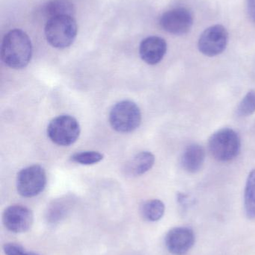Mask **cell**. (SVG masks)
<instances>
[{
  "label": "cell",
  "mask_w": 255,
  "mask_h": 255,
  "mask_svg": "<svg viewBox=\"0 0 255 255\" xmlns=\"http://www.w3.org/2000/svg\"><path fill=\"white\" fill-rule=\"evenodd\" d=\"M32 55V44L28 34L19 28L9 31L3 37L1 58L10 68L19 70L28 65Z\"/></svg>",
  "instance_id": "6da1fadb"
},
{
  "label": "cell",
  "mask_w": 255,
  "mask_h": 255,
  "mask_svg": "<svg viewBox=\"0 0 255 255\" xmlns=\"http://www.w3.org/2000/svg\"><path fill=\"white\" fill-rule=\"evenodd\" d=\"M77 31L76 21L70 16L49 18L44 29L48 43L56 49H65L73 44Z\"/></svg>",
  "instance_id": "7a4b0ae2"
},
{
  "label": "cell",
  "mask_w": 255,
  "mask_h": 255,
  "mask_svg": "<svg viewBox=\"0 0 255 255\" xmlns=\"http://www.w3.org/2000/svg\"><path fill=\"white\" fill-rule=\"evenodd\" d=\"M209 150L213 157L220 162H229L239 155L241 139L238 132L224 128L214 132L209 139Z\"/></svg>",
  "instance_id": "3957f363"
},
{
  "label": "cell",
  "mask_w": 255,
  "mask_h": 255,
  "mask_svg": "<svg viewBox=\"0 0 255 255\" xmlns=\"http://www.w3.org/2000/svg\"><path fill=\"white\" fill-rule=\"evenodd\" d=\"M142 122L139 106L130 100L116 103L109 113V123L112 128L120 133H130L136 130Z\"/></svg>",
  "instance_id": "277c9868"
},
{
  "label": "cell",
  "mask_w": 255,
  "mask_h": 255,
  "mask_svg": "<svg viewBox=\"0 0 255 255\" xmlns=\"http://www.w3.org/2000/svg\"><path fill=\"white\" fill-rule=\"evenodd\" d=\"M80 133L79 122L70 115H61L50 121L47 127L49 139L58 145L67 146L74 143Z\"/></svg>",
  "instance_id": "5b68a950"
},
{
  "label": "cell",
  "mask_w": 255,
  "mask_h": 255,
  "mask_svg": "<svg viewBox=\"0 0 255 255\" xmlns=\"http://www.w3.org/2000/svg\"><path fill=\"white\" fill-rule=\"evenodd\" d=\"M46 184V172L40 165H31L24 168L16 177V189L22 197L37 196L44 190Z\"/></svg>",
  "instance_id": "8992f818"
},
{
  "label": "cell",
  "mask_w": 255,
  "mask_h": 255,
  "mask_svg": "<svg viewBox=\"0 0 255 255\" xmlns=\"http://www.w3.org/2000/svg\"><path fill=\"white\" fill-rule=\"evenodd\" d=\"M229 43V32L222 25L207 28L199 37L198 47L203 55L215 57L226 50Z\"/></svg>",
  "instance_id": "52a82bcc"
},
{
  "label": "cell",
  "mask_w": 255,
  "mask_h": 255,
  "mask_svg": "<svg viewBox=\"0 0 255 255\" xmlns=\"http://www.w3.org/2000/svg\"><path fill=\"white\" fill-rule=\"evenodd\" d=\"M160 25L164 31L183 35L187 34L193 25L191 12L184 7H177L165 12L160 19Z\"/></svg>",
  "instance_id": "ba28073f"
},
{
  "label": "cell",
  "mask_w": 255,
  "mask_h": 255,
  "mask_svg": "<svg viewBox=\"0 0 255 255\" xmlns=\"http://www.w3.org/2000/svg\"><path fill=\"white\" fill-rule=\"evenodd\" d=\"M33 221L34 216L32 211L22 205H10L3 212V225L9 232L13 233L27 232L31 229Z\"/></svg>",
  "instance_id": "9c48e42d"
},
{
  "label": "cell",
  "mask_w": 255,
  "mask_h": 255,
  "mask_svg": "<svg viewBox=\"0 0 255 255\" xmlns=\"http://www.w3.org/2000/svg\"><path fill=\"white\" fill-rule=\"evenodd\" d=\"M165 243L168 251L172 255H184L195 245L196 235L190 228H173L166 235Z\"/></svg>",
  "instance_id": "30bf717a"
},
{
  "label": "cell",
  "mask_w": 255,
  "mask_h": 255,
  "mask_svg": "<svg viewBox=\"0 0 255 255\" xmlns=\"http://www.w3.org/2000/svg\"><path fill=\"white\" fill-rule=\"evenodd\" d=\"M167 43L158 36H150L141 42L139 54L141 58L150 65L159 64L166 55Z\"/></svg>",
  "instance_id": "8fae6325"
},
{
  "label": "cell",
  "mask_w": 255,
  "mask_h": 255,
  "mask_svg": "<svg viewBox=\"0 0 255 255\" xmlns=\"http://www.w3.org/2000/svg\"><path fill=\"white\" fill-rule=\"evenodd\" d=\"M205 150L202 145L197 143L189 145L184 150L181 157L183 168L190 173L199 172L205 160Z\"/></svg>",
  "instance_id": "7c38bea8"
},
{
  "label": "cell",
  "mask_w": 255,
  "mask_h": 255,
  "mask_svg": "<svg viewBox=\"0 0 255 255\" xmlns=\"http://www.w3.org/2000/svg\"><path fill=\"white\" fill-rule=\"evenodd\" d=\"M155 163V156L150 151H142L136 154L125 165L124 171L128 176L144 175L150 170Z\"/></svg>",
  "instance_id": "4fadbf2b"
},
{
  "label": "cell",
  "mask_w": 255,
  "mask_h": 255,
  "mask_svg": "<svg viewBox=\"0 0 255 255\" xmlns=\"http://www.w3.org/2000/svg\"><path fill=\"white\" fill-rule=\"evenodd\" d=\"M44 11L49 18L61 16H73L76 9L70 0H49L45 4Z\"/></svg>",
  "instance_id": "5bb4252c"
},
{
  "label": "cell",
  "mask_w": 255,
  "mask_h": 255,
  "mask_svg": "<svg viewBox=\"0 0 255 255\" xmlns=\"http://www.w3.org/2000/svg\"><path fill=\"white\" fill-rule=\"evenodd\" d=\"M244 208L248 218L255 219V169L250 172L246 183Z\"/></svg>",
  "instance_id": "9a60e30c"
},
{
  "label": "cell",
  "mask_w": 255,
  "mask_h": 255,
  "mask_svg": "<svg viewBox=\"0 0 255 255\" xmlns=\"http://www.w3.org/2000/svg\"><path fill=\"white\" fill-rule=\"evenodd\" d=\"M166 206L159 199L147 201L142 205V213L144 218L150 222H157L163 218Z\"/></svg>",
  "instance_id": "2e32d148"
},
{
  "label": "cell",
  "mask_w": 255,
  "mask_h": 255,
  "mask_svg": "<svg viewBox=\"0 0 255 255\" xmlns=\"http://www.w3.org/2000/svg\"><path fill=\"white\" fill-rule=\"evenodd\" d=\"M68 202H66L64 199H60L53 202L49 207L46 213V218L49 223H55L61 221L68 211Z\"/></svg>",
  "instance_id": "e0dca14e"
},
{
  "label": "cell",
  "mask_w": 255,
  "mask_h": 255,
  "mask_svg": "<svg viewBox=\"0 0 255 255\" xmlns=\"http://www.w3.org/2000/svg\"><path fill=\"white\" fill-rule=\"evenodd\" d=\"M255 112V91H249L237 108V115L241 118L251 116Z\"/></svg>",
  "instance_id": "ac0fdd59"
},
{
  "label": "cell",
  "mask_w": 255,
  "mask_h": 255,
  "mask_svg": "<svg viewBox=\"0 0 255 255\" xmlns=\"http://www.w3.org/2000/svg\"><path fill=\"white\" fill-rule=\"evenodd\" d=\"M103 159V154L95 151H81L71 156V160L82 165L95 164Z\"/></svg>",
  "instance_id": "d6986e66"
},
{
  "label": "cell",
  "mask_w": 255,
  "mask_h": 255,
  "mask_svg": "<svg viewBox=\"0 0 255 255\" xmlns=\"http://www.w3.org/2000/svg\"><path fill=\"white\" fill-rule=\"evenodd\" d=\"M3 252L5 255H40L34 252L27 251L22 246L13 243L4 244Z\"/></svg>",
  "instance_id": "ffe728a7"
},
{
  "label": "cell",
  "mask_w": 255,
  "mask_h": 255,
  "mask_svg": "<svg viewBox=\"0 0 255 255\" xmlns=\"http://www.w3.org/2000/svg\"><path fill=\"white\" fill-rule=\"evenodd\" d=\"M247 7L250 19L255 23V0H248Z\"/></svg>",
  "instance_id": "44dd1931"
}]
</instances>
